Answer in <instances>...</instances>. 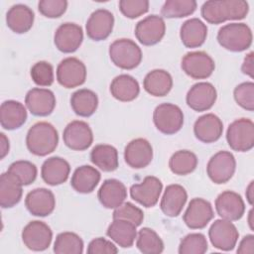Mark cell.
<instances>
[{
  "mask_svg": "<svg viewBox=\"0 0 254 254\" xmlns=\"http://www.w3.org/2000/svg\"><path fill=\"white\" fill-rule=\"evenodd\" d=\"M249 5L244 0H209L202 4L200 13L209 24H221L227 20L244 19Z\"/></svg>",
  "mask_w": 254,
  "mask_h": 254,
  "instance_id": "1",
  "label": "cell"
},
{
  "mask_svg": "<svg viewBox=\"0 0 254 254\" xmlns=\"http://www.w3.org/2000/svg\"><path fill=\"white\" fill-rule=\"evenodd\" d=\"M59 135L57 129L49 122L41 121L35 123L26 136L28 150L36 156H47L58 147Z\"/></svg>",
  "mask_w": 254,
  "mask_h": 254,
  "instance_id": "2",
  "label": "cell"
},
{
  "mask_svg": "<svg viewBox=\"0 0 254 254\" xmlns=\"http://www.w3.org/2000/svg\"><path fill=\"white\" fill-rule=\"evenodd\" d=\"M251 29L244 23H230L222 26L217 33L219 45L230 52H243L252 44Z\"/></svg>",
  "mask_w": 254,
  "mask_h": 254,
  "instance_id": "3",
  "label": "cell"
},
{
  "mask_svg": "<svg viewBox=\"0 0 254 254\" xmlns=\"http://www.w3.org/2000/svg\"><path fill=\"white\" fill-rule=\"evenodd\" d=\"M111 62L122 69H133L142 61V51L139 46L130 39H118L109 47Z\"/></svg>",
  "mask_w": 254,
  "mask_h": 254,
  "instance_id": "4",
  "label": "cell"
},
{
  "mask_svg": "<svg viewBox=\"0 0 254 254\" xmlns=\"http://www.w3.org/2000/svg\"><path fill=\"white\" fill-rule=\"evenodd\" d=\"M226 140L236 152H247L254 147V124L248 118L233 121L227 128Z\"/></svg>",
  "mask_w": 254,
  "mask_h": 254,
  "instance_id": "5",
  "label": "cell"
},
{
  "mask_svg": "<svg viewBox=\"0 0 254 254\" xmlns=\"http://www.w3.org/2000/svg\"><path fill=\"white\" fill-rule=\"evenodd\" d=\"M153 122L161 133L172 135L182 129L184 125V114L178 105L162 103L154 110Z\"/></svg>",
  "mask_w": 254,
  "mask_h": 254,
  "instance_id": "6",
  "label": "cell"
},
{
  "mask_svg": "<svg viewBox=\"0 0 254 254\" xmlns=\"http://www.w3.org/2000/svg\"><path fill=\"white\" fill-rule=\"evenodd\" d=\"M181 66L190 77L193 79H204L212 74L215 64L208 54L197 51L186 54L182 59Z\"/></svg>",
  "mask_w": 254,
  "mask_h": 254,
  "instance_id": "7",
  "label": "cell"
},
{
  "mask_svg": "<svg viewBox=\"0 0 254 254\" xmlns=\"http://www.w3.org/2000/svg\"><path fill=\"white\" fill-rule=\"evenodd\" d=\"M236 161L234 156L228 151H219L208 161L206 173L212 183L221 185L227 183L234 175Z\"/></svg>",
  "mask_w": 254,
  "mask_h": 254,
  "instance_id": "8",
  "label": "cell"
},
{
  "mask_svg": "<svg viewBox=\"0 0 254 254\" xmlns=\"http://www.w3.org/2000/svg\"><path fill=\"white\" fill-rule=\"evenodd\" d=\"M86 67L76 58L64 59L57 67V80L65 88H74L85 82Z\"/></svg>",
  "mask_w": 254,
  "mask_h": 254,
  "instance_id": "9",
  "label": "cell"
},
{
  "mask_svg": "<svg viewBox=\"0 0 254 254\" xmlns=\"http://www.w3.org/2000/svg\"><path fill=\"white\" fill-rule=\"evenodd\" d=\"M211 244L222 251L232 250L237 243L239 233L232 221L226 219H216L208 230Z\"/></svg>",
  "mask_w": 254,
  "mask_h": 254,
  "instance_id": "10",
  "label": "cell"
},
{
  "mask_svg": "<svg viewBox=\"0 0 254 254\" xmlns=\"http://www.w3.org/2000/svg\"><path fill=\"white\" fill-rule=\"evenodd\" d=\"M53 239L51 227L40 220L29 222L22 231V240L25 246L33 251H44L49 248Z\"/></svg>",
  "mask_w": 254,
  "mask_h": 254,
  "instance_id": "11",
  "label": "cell"
},
{
  "mask_svg": "<svg viewBox=\"0 0 254 254\" xmlns=\"http://www.w3.org/2000/svg\"><path fill=\"white\" fill-rule=\"evenodd\" d=\"M64 143L66 147L74 151H84L93 142V134L89 125L81 120L69 122L63 134Z\"/></svg>",
  "mask_w": 254,
  "mask_h": 254,
  "instance_id": "12",
  "label": "cell"
},
{
  "mask_svg": "<svg viewBox=\"0 0 254 254\" xmlns=\"http://www.w3.org/2000/svg\"><path fill=\"white\" fill-rule=\"evenodd\" d=\"M166 33L164 19L158 15H150L136 24L135 36L144 46H154L158 44Z\"/></svg>",
  "mask_w": 254,
  "mask_h": 254,
  "instance_id": "13",
  "label": "cell"
},
{
  "mask_svg": "<svg viewBox=\"0 0 254 254\" xmlns=\"http://www.w3.org/2000/svg\"><path fill=\"white\" fill-rule=\"evenodd\" d=\"M163 190L162 182L154 177H146L140 184L132 185L130 195L132 199L145 207H153L159 200Z\"/></svg>",
  "mask_w": 254,
  "mask_h": 254,
  "instance_id": "14",
  "label": "cell"
},
{
  "mask_svg": "<svg viewBox=\"0 0 254 254\" xmlns=\"http://www.w3.org/2000/svg\"><path fill=\"white\" fill-rule=\"evenodd\" d=\"M214 213L211 204L200 197L192 198L186 209L183 219L190 229L204 228L213 218Z\"/></svg>",
  "mask_w": 254,
  "mask_h": 254,
  "instance_id": "15",
  "label": "cell"
},
{
  "mask_svg": "<svg viewBox=\"0 0 254 254\" xmlns=\"http://www.w3.org/2000/svg\"><path fill=\"white\" fill-rule=\"evenodd\" d=\"M217 98L215 87L209 82H197L188 91L186 101L190 108L202 112L210 109Z\"/></svg>",
  "mask_w": 254,
  "mask_h": 254,
  "instance_id": "16",
  "label": "cell"
},
{
  "mask_svg": "<svg viewBox=\"0 0 254 254\" xmlns=\"http://www.w3.org/2000/svg\"><path fill=\"white\" fill-rule=\"evenodd\" d=\"M114 16L106 9H97L91 13L86 25V35L92 41H103L112 33Z\"/></svg>",
  "mask_w": 254,
  "mask_h": 254,
  "instance_id": "17",
  "label": "cell"
},
{
  "mask_svg": "<svg viewBox=\"0 0 254 254\" xmlns=\"http://www.w3.org/2000/svg\"><path fill=\"white\" fill-rule=\"evenodd\" d=\"M82 41V28L77 24L68 22L60 25L54 37L56 48L64 54L75 52L80 47Z\"/></svg>",
  "mask_w": 254,
  "mask_h": 254,
  "instance_id": "18",
  "label": "cell"
},
{
  "mask_svg": "<svg viewBox=\"0 0 254 254\" xmlns=\"http://www.w3.org/2000/svg\"><path fill=\"white\" fill-rule=\"evenodd\" d=\"M217 214L226 220H239L245 212V203L240 194L232 190H225L218 194L215 199Z\"/></svg>",
  "mask_w": 254,
  "mask_h": 254,
  "instance_id": "19",
  "label": "cell"
},
{
  "mask_svg": "<svg viewBox=\"0 0 254 254\" xmlns=\"http://www.w3.org/2000/svg\"><path fill=\"white\" fill-rule=\"evenodd\" d=\"M25 104L33 115L48 116L56 107V96L48 88L35 87L27 92Z\"/></svg>",
  "mask_w": 254,
  "mask_h": 254,
  "instance_id": "20",
  "label": "cell"
},
{
  "mask_svg": "<svg viewBox=\"0 0 254 254\" xmlns=\"http://www.w3.org/2000/svg\"><path fill=\"white\" fill-rule=\"evenodd\" d=\"M126 164L133 169L147 167L153 159V148L150 142L144 138H137L130 141L124 150Z\"/></svg>",
  "mask_w": 254,
  "mask_h": 254,
  "instance_id": "21",
  "label": "cell"
},
{
  "mask_svg": "<svg viewBox=\"0 0 254 254\" xmlns=\"http://www.w3.org/2000/svg\"><path fill=\"white\" fill-rule=\"evenodd\" d=\"M25 205L28 211L35 216H48L56 207L54 193L45 188H38L26 195Z\"/></svg>",
  "mask_w": 254,
  "mask_h": 254,
  "instance_id": "22",
  "label": "cell"
},
{
  "mask_svg": "<svg viewBox=\"0 0 254 254\" xmlns=\"http://www.w3.org/2000/svg\"><path fill=\"white\" fill-rule=\"evenodd\" d=\"M222 132V121L213 113H207L198 117L193 125L195 138L206 144L217 141L221 137Z\"/></svg>",
  "mask_w": 254,
  "mask_h": 254,
  "instance_id": "23",
  "label": "cell"
},
{
  "mask_svg": "<svg viewBox=\"0 0 254 254\" xmlns=\"http://www.w3.org/2000/svg\"><path fill=\"white\" fill-rule=\"evenodd\" d=\"M187 199L188 193L183 186L178 184L169 185L160 202L161 210L169 217H176L182 212Z\"/></svg>",
  "mask_w": 254,
  "mask_h": 254,
  "instance_id": "24",
  "label": "cell"
},
{
  "mask_svg": "<svg viewBox=\"0 0 254 254\" xmlns=\"http://www.w3.org/2000/svg\"><path fill=\"white\" fill-rule=\"evenodd\" d=\"M100 203L105 208H116L122 204L127 197V189L125 185L116 180L108 179L103 182L97 193Z\"/></svg>",
  "mask_w": 254,
  "mask_h": 254,
  "instance_id": "25",
  "label": "cell"
},
{
  "mask_svg": "<svg viewBox=\"0 0 254 254\" xmlns=\"http://www.w3.org/2000/svg\"><path fill=\"white\" fill-rule=\"evenodd\" d=\"M70 166L67 161L61 157H51L47 159L41 169L43 181L50 186L64 184L69 176Z\"/></svg>",
  "mask_w": 254,
  "mask_h": 254,
  "instance_id": "26",
  "label": "cell"
},
{
  "mask_svg": "<svg viewBox=\"0 0 254 254\" xmlns=\"http://www.w3.org/2000/svg\"><path fill=\"white\" fill-rule=\"evenodd\" d=\"M207 37V27L198 18H190L185 21L180 30V38L185 47L190 49L203 45Z\"/></svg>",
  "mask_w": 254,
  "mask_h": 254,
  "instance_id": "27",
  "label": "cell"
},
{
  "mask_svg": "<svg viewBox=\"0 0 254 254\" xmlns=\"http://www.w3.org/2000/svg\"><path fill=\"white\" fill-rule=\"evenodd\" d=\"M23 185L8 171L0 177V205L3 208L15 206L22 198Z\"/></svg>",
  "mask_w": 254,
  "mask_h": 254,
  "instance_id": "28",
  "label": "cell"
},
{
  "mask_svg": "<svg viewBox=\"0 0 254 254\" xmlns=\"http://www.w3.org/2000/svg\"><path fill=\"white\" fill-rule=\"evenodd\" d=\"M33 10L24 4L13 5L6 14L8 28L17 34L27 33L34 24Z\"/></svg>",
  "mask_w": 254,
  "mask_h": 254,
  "instance_id": "29",
  "label": "cell"
},
{
  "mask_svg": "<svg viewBox=\"0 0 254 254\" xmlns=\"http://www.w3.org/2000/svg\"><path fill=\"white\" fill-rule=\"evenodd\" d=\"M27 119L26 107L19 101L6 100L0 106V123L6 130L20 128Z\"/></svg>",
  "mask_w": 254,
  "mask_h": 254,
  "instance_id": "30",
  "label": "cell"
},
{
  "mask_svg": "<svg viewBox=\"0 0 254 254\" xmlns=\"http://www.w3.org/2000/svg\"><path fill=\"white\" fill-rule=\"evenodd\" d=\"M100 178V173L94 167L83 165L73 172L70 185L79 193H90L97 187Z\"/></svg>",
  "mask_w": 254,
  "mask_h": 254,
  "instance_id": "31",
  "label": "cell"
},
{
  "mask_svg": "<svg viewBox=\"0 0 254 254\" xmlns=\"http://www.w3.org/2000/svg\"><path fill=\"white\" fill-rule=\"evenodd\" d=\"M143 87L153 96H165L173 87L172 75L165 69H153L146 74L143 80Z\"/></svg>",
  "mask_w": 254,
  "mask_h": 254,
  "instance_id": "32",
  "label": "cell"
},
{
  "mask_svg": "<svg viewBox=\"0 0 254 254\" xmlns=\"http://www.w3.org/2000/svg\"><path fill=\"white\" fill-rule=\"evenodd\" d=\"M111 95L122 102H129L137 98L140 93L138 81L129 74H120L110 83Z\"/></svg>",
  "mask_w": 254,
  "mask_h": 254,
  "instance_id": "33",
  "label": "cell"
},
{
  "mask_svg": "<svg viewBox=\"0 0 254 254\" xmlns=\"http://www.w3.org/2000/svg\"><path fill=\"white\" fill-rule=\"evenodd\" d=\"M136 225L124 219H113L107 228V236L123 248H129L137 238Z\"/></svg>",
  "mask_w": 254,
  "mask_h": 254,
  "instance_id": "34",
  "label": "cell"
},
{
  "mask_svg": "<svg viewBox=\"0 0 254 254\" xmlns=\"http://www.w3.org/2000/svg\"><path fill=\"white\" fill-rule=\"evenodd\" d=\"M70 106L76 115L89 117L98 107V97L94 91L81 88L71 94Z\"/></svg>",
  "mask_w": 254,
  "mask_h": 254,
  "instance_id": "35",
  "label": "cell"
},
{
  "mask_svg": "<svg viewBox=\"0 0 254 254\" xmlns=\"http://www.w3.org/2000/svg\"><path fill=\"white\" fill-rule=\"evenodd\" d=\"M90 161L103 172H113L118 166V152L115 147L108 144H98L90 153Z\"/></svg>",
  "mask_w": 254,
  "mask_h": 254,
  "instance_id": "36",
  "label": "cell"
},
{
  "mask_svg": "<svg viewBox=\"0 0 254 254\" xmlns=\"http://www.w3.org/2000/svg\"><path fill=\"white\" fill-rule=\"evenodd\" d=\"M197 166V158L194 153L189 150H180L172 155L169 161V168L172 173L178 176H186L192 173Z\"/></svg>",
  "mask_w": 254,
  "mask_h": 254,
  "instance_id": "37",
  "label": "cell"
},
{
  "mask_svg": "<svg viewBox=\"0 0 254 254\" xmlns=\"http://www.w3.org/2000/svg\"><path fill=\"white\" fill-rule=\"evenodd\" d=\"M136 246L144 254H159L164 250V242L155 230L143 227L137 233Z\"/></svg>",
  "mask_w": 254,
  "mask_h": 254,
  "instance_id": "38",
  "label": "cell"
},
{
  "mask_svg": "<svg viewBox=\"0 0 254 254\" xmlns=\"http://www.w3.org/2000/svg\"><path fill=\"white\" fill-rule=\"evenodd\" d=\"M54 252L57 254H81L83 241L74 232H62L56 237Z\"/></svg>",
  "mask_w": 254,
  "mask_h": 254,
  "instance_id": "39",
  "label": "cell"
},
{
  "mask_svg": "<svg viewBox=\"0 0 254 254\" xmlns=\"http://www.w3.org/2000/svg\"><path fill=\"white\" fill-rule=\"evenodd\" d=\"M194 0H167L161 9L165 18H184L191 15L196 9Z\"/></svg>",
  "mask_w": 254,
  "mask_h": 254,
  "instance_id": "40",
  "label": "cell"
},
{
  "mask_svg": "<svg viewBox=\"0 0 254 254\" xmlns=\"http://www.w3.org/2000/svg\"><path fill=\"white\" fill-rule=\"evenodd\" d=\"M8 172L13 174L23 186H29L34 183L38 174L35 164L25 160L12 163L8 168Z\"/></svg>",
  "mask_w": 254,
  "mask_h": 254,
  "instance_id": "41",
  "label": "cell"
},
{
  "mask_svg": "<svg viewBox=\"0 0 254 254\" xmlns=\"http://www.w3.org/2000/svg\"><path fill=\"white\" fill-rule=\"evenodd\" d=\"M206 238L201 233H190L185 236L179 246L180 254H203L207 251Z\"/></svg>",
  "mask_w": 254,
  "mask_h": 254,
  "instance_id": "42",
  "label": "cell"
},
{
  "mask_svg": "<svg viewBox=\"0 0 254 254\" xmlns=\"http://www.w3.org/2000/svg\"><path fill=\"white\" fill-rule=\"evenodd\" d=\"M30 74L33 81L39 86H50L55 79L53 65L46 61L36 63L31 67Z\"/></svg>",
  "mask_w": 254,
  "mask_h": 254,
  "instance_id": "43",
  "label": "cell"
},
{
  "mask_svg": "<svg viewBox=\"0 0 254 254\" xmlns=\"http://www.w3.org/2000/svg\"><path fill=\"white\" fill-rule=\"evenodd\" d=\"M112 217L113 219H124L139 226L144 220V213L142 209L135 204L131 202H123L114 209Z\"/></svg>",
  "mask_w": 254,
  "mask_h": 254,
  "instance_id": "44",
  "label": "cell"
},
{
  "mask_svg": "<svg viewBox=\"0 0 254 254\" xmlns=\"http://www.w3.org/2000/svg\"><path fill=\"white\" fill-rule=\"evenodd\" d=\"M236 103L245 110H254V83L246 81L238 84L233 91Z\"/></svg>",
  "mask_w": 254,
  "mask_h": 254,
  "instance_id": "45",
  "label": "cell"
},
{
  "mask_svg": "<svg viewBox=\"0 0 254 254\" xmlns=\"http://www.w3.org/2000/svg\"><path fill=\"white\" fill-rule=\"evenodd\" d=\"M120 12L129 19H136L149 10V1L147 0H120Z\"/></svg>",
  "mask_w": 254,
  "mask_h": 254,
  "instance_id": "46",
  "label": "cell"
},
{
  "mask_svg": "<svg viewBox=\"0 0 254 254\" xmlns=\"http://www.w3.org/2000/svg\"><path fill=\"white\" fill-rule=\"evenodd\" d=\"M67 8L65 0H41L38 4L39 12L47 18H59L64 14Z\"/></svg>",
  "mask_w": 254,
  "mask_h": 254,
  "instance_id": "47",
  "label": "cell"
},
{
  "mask_svg": "<svg viewBox=\"0 0 254 254\" xmlns=\"http://www.w3.org/2000/svg\"><path fill=\"white\" fill-rule=\"evenodd\" d=\"M117 252V247L111 241L102 237L91 240L87 247L88 254H114Z\"/></svg>",
  "mask_w": 254,
  "mask_h": 254,
  "instance_id": "48",
  "label": "cell"
},
{
  "mask_svg": "<svg viewBox=\"0 0 254 254\" xmlns=\"http://www.w3.org/2000/svg\"><path fill=\"white\" fill-rule=\"evenodd\" d=\"M254 252V235L248 234L242 238L238 245L237 253L252 254Z\"/></svg>",
  "mask_w": 254,
  "mask_h": 254,
  "instance_id": "49",
  "label": "cell"
},
{
  "mask_svg": "<svg viewBox=\"0 0 254 254\" xmlns=\"http://www.w3.org/2000/svg\"><path fill=\"white\" fill-rule=\"evenodd\" d=\"M241 70L244 74L249 75L251 78L253 77V71H254V65H253V53H249L243 61Z\"/></svg>",
  "mask_w": 254,
  "mask_h": 254,
  "instance_id": "50",
  "label": "cell"
},
{
  "mask_svg": "<svg viewBox=\"0 0 254 254\" xmlns=\"http://www.w3.org/2000/svg\"><path fill=\"white\" fill-rule=\"evenodd\" d=\"M9 140L4 133L0 134V159H4L9 153Z\"/></svg>",
  "mask_w": 254,
  "mask_h": 254,
  "instance_id": "51",
  "label": "cell"
},
{
  "mask_svg": "<svg viewBox=\"0 0 254 254\" xmlns=\"http://www.w3.org/2000/svg\"><path fill=\"white\" fill-rule=\"evenodd\" d=\"M253 181L252 182H250V184L248 185V187H247V189H246V192H245V194H246V198H247V200H248V202L252 205L253 204V197H254V195H253Z\"/></svg>",
  "mask_w": 254,
  "mask_h": 254,
  "instance_id": "52",
  "label": "cell"
},
{
  "mask_svg": "<svg viewBox=\"0 0 254 254\" xmlns=\"http://www.w3.org/2000/svg\"><path fill=\"white\" fill-rule=\"evenodd\" d=\"M252 216H253V209H251L249 211V217H248V223L250 226V229L253 230V220H252Z\"/></svg>",
  "mask_w": 254,
  "mask_h": 254,
  "instance_id": "53",
  "label": "cell"
}]
</instances>
